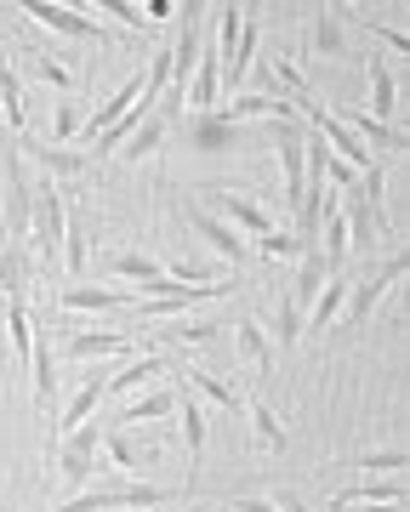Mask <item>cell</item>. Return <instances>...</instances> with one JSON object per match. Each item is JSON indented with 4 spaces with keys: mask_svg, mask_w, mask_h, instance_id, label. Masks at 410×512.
I'll return each instance as SVG.
<instances>
[{
    "mask_svg": "<svg viewBox=\"0 0 410 512\" xmlns=\"http://www.w3.org/2000/svg\"><path fill=\"white\" fill-rule=\"evenodd\" d=\"M171 490L166 484H149V478H126V484H97V490L69 495L57 512H154L166 507Z\"/></svg>",
    "mask_w": 410,
    "mask_h": 512,
    "instance_id": "1",
    "label": "cell"
},
{
    "mask_svg": "<svg viewBox=\"0 0 410 512\" xmlns=\"http://www.w3.org/2000/svg\"><path fill=\"white\" fill-rule=\"evenodd\" d=\"M92 473H103V427L86 421V427H75V433L57 439V484L69 495H80Z\"/></svg>",
    "mask_w": 410,
    "mask_h": 512,
    "instance_id": "2",
    "label": "cell"
},
{
    "mask_svg": "<svg viewBox=\"0 0 410 512\" xmlns=\"http://www.w3.org/2000/svg\"><path fill=\"white\" fill-rule=\"evenodd\" d=\"M29 211H35V177H29L23 154L12 148L6 154V200H0V234H6V245H29Z\"/></svg>",
    "mask_w": 410,
    "mask_h": 512,
    "instance_id": "3",
    "label": "cell"
},
{
    "mask_svg": "<svg viewBox=\"0 0 410 512\" xmlns=\"http://www.w3.org/2000/svg\"><path fill=\"white\" fill-rule=\"evenodd\" d=\"M183 217H188V234L200 239V245H211V251L228 262V274H240L245 262H251V245H245V234H234L223 217H211L200 200H183Z\"/></svg>",
    "mask_w": 410,
    "mask_h": 512,
    "instance_id": "4",
    "label": "cell"
},
{
    "mask_svg": "<svg viewBox=\"0 0 410 512\" xmlns=\"http://www.w3.org/2000/svg\"><path fill=\"white\" fill-rule=\"evenodd\" d=\"M18 12L29 23H40V29H57L63 40H92V46L109 40V29H103L97 18H86V12H75V6H57V0H23Z\"/></svg>",
    "mask_w": 410,
    "mask_h": 512,
    "instance_id": "5",
    "label": "cell"
},
{
    "mask_svg": "<svg viewBox=\"0 0 410 512\" xmlns=\"http://www.w3.org/2000/svg\"><path fill=\"white\" fill-rule=\"evenodd\" d=\"M211 217H223L234 234H251V239H262V234H274V217H268V205H257L251 194H240V188H211V200H200Z\"/></svg>",
    "mask_w": 410,
    "mask_h": 512,
    "instance_id": "6",
    "label": "cell"
},
{
    "mask_svg": "<svg viewBox=\"0 0 410 512\" xmlns=\"http://www.w3.org/2000/svg\"><path fill=\"white\" fill-rule=\"evenodd\" d=\"M399 279H405V256H388V262H382V268H376L371 279H365V285H359V291H348V302H342V313H348V325H365V319H371L376 313V302H382V296L393 291V285H399Z\"/></svg>",
    "mask_w": 410,
    "mask_h": 512,
    "instance_id": "7",
    "label": "cell"
},
{
    "mask_svg": "<svg viewBox=\"0 0 410 512\" xmlns=\"http://www.w3.org/2000/svg\"><path fill=\"white\" fill-rule=\"evenodd\" d=\"M63 353L75 365H97V359H131V336L126 330H69Z\"/></svg>",
    "mask_w": 410,
    "mask_h": 512,
    "instance_id": "8",
    "label": "cell"
},
{
    "mask_svg": "<svg viewBox=\"0 0 410 512\" xmlns=\"http://www.w3.org/2000/svg\"><path fill=\"white\" fill-rule=\"evenodd\" d=\"M308 52L325 57V63H348L354 46H348V29H342V6H319L314 23H308Z\"/></svg>",
    "mask_w": 410,
    "mask_h": 512,
    "instance_id": "9",
    "label": "cell"
},
{
    "mask_svg": "<svg viewBox=\"0 0 410 512\" xmlns=\"http://www.w3.org/2000/svg\"><path fill=\"white\" fill-rule=\"evenodd\" d=\"M57 308L63 313H120V308H131V291H114V285H63L57 291Z\"/></svg>",
    "mask_w": 410,
    "mask_h": 512,
    "instance_id": "10",
    "label": "cell"
},
{
    "mask_svg": "<svg viewBox=\"0 0 410 512\" xmlns=\"http://www.w3.org/2000/svg\"><path fill=\"white\" fill-rule=\"evenodd\" d=\"M103 399H109V376H103V370H92V376H86V387H80L75 399L63 404V410H57V421H52V439H63V433H75V427H86V421H92V410H97Z\"/></svg>",
    "mask_w": 410,
    "mask_h": 512,
    "instance_id": "11",
    "label": "cell"
},
{
    "mask_svg": "<svg viewBox=\"0 0 410 512\" xmlns=\"http://www.w3.org/2000/svg\"><path fill=\"white\" fill-rule=\"evenodd\" d=\"M29 285H35V251L6 245L0 251V302H29Z\"/></svg>",
    "mask_w": 410,
    "mask_h": 512,
    "instance_id": "12",
    "label": "cell"
},
{
    "mask_svg": "<svg viewBox=\"0 0 410 512\" xmlns=\"http://www.w3.org/2000/svg\"><path fill=\"white\" fill-rule=\"evenodd\" d=\"M23 154L40 165V177H52V183H75L86 177V154L80 148H57V143H23Z\"/></svg>",
    "mask_w": 410,
    "mask_h": 512,
    "instance_id": "13",
    "label": "cell"
},
{
    "mask_svg": "<svg viewBox=\"0 0 410 512\" xmlns=\"http://www.w3.org/2000/svg\"><path fill=\"white\" fill-rule=\"evenodd\" d=\"M171 416H177V427H183V450H188V461H194V467H200L205 461V439H211V421H205V404L194 399V393H177V410H171Z\"/></svg>",
    "mask_w": 410,
    "mask_h": 512,
    "instance_id": "14",
    "label": "cell"
},
{
    "mask_svg": "<svg viewBox=\"0 0 410 512\" xmlns=\"http://www.w3.org/2000/svg\"><path fill=\"white\" fill-rule=\"evenodd\" d=\"M365 74H371V120L376 126H393V114H399V80H393V69L382 63V57H365Z\"/></svg>",
    "mask_w": 410,
    "mask_h": 512,
    "instance_id": "15",
    "label": "cell"
},
{
    "mask_svg": "<svg viewBox=\"0 0 410 512\" xmlns=\"http://www.w3.org/2000/svg\"><path fill=\"white\" fill-rule=\"evenodd\" d=\"M0 126L29 131V86H23L18 69L6 63V52H0Z\"/></svg>",
    "mask_w": 410,
    "mask_h": 512,
    "instance_id": "16",
    "label": "cell"
},
{
    "mask_svg": "<svg viewBox=\"0 0 410 512\" xmlns=\"http://www.w3.org/2000/svg\"><path fill=\"white\" fill-rule=\"evenodd\" d=\"M160 376H171V359H166V353H149V359H131L126 370H114L109 393H114V399H131L137 387H154Z\"/></svg>",
    "mask_w": 410,
    "mask_h": 512,
    "instance_id": "17",
    "label": "cell"
},
{
    "mask_svg": "<svg viewBox=\"0 0 410 512\" xmlns=\"http://www.w3.org/2000/svg\"><path fill=\"white\" fill-rule=\"evenodd\" d=\"M371 501H405V478L388 473V478H359L348 490L331 495V507H371Z\"/></svg>",
    "mask_w": 410,
    "mask_h": 512,
    "instance_id": "18",
    "label": "cell"
},
{
    "mask_svg": "<svg viewBox=\"0 0 410 512\" xmlns=\"http://www.w3.org/2000/svg\"><path fill=\"white\" fill-rule=\"evenodd\" d=\"M325 279H331V268H325L319 245H302V251H297V279H291V291H285V296H291V302L308 313V302L319 296V285H325Z\"/></svg>",
    "mask_w": 410,
    "mask_h": 512,
    "instance_id": "19",
    "label": "cell"
},
{
    "mask_svg": "<svg viewBox=\"0 0 410 512\" xmlns=\"http://www.w3.org/2000/svg\"><path fill=\"white\" fill-rule=\"evenodd\" d=\"M331 114H336V120H342L348 131H354L359 143L371 148V154H376V148H382V154H393V148H405V131H399V126H376L371 114H359V109H331Z\"/></svg>",
    "mask_w": 410,
    "mask_h": 512,
    "instance_id": "20",
    "label": "cell"
},
{
    "mask_svg": "<svg viewBox=\"0 0 410 512\" xmlns=\"http://www.w3.org/2000/svg\"><path fill=\"white\" fill-rule=\"evenodd\" d=\"M29 376H35V404L52 410L57 404V365H52V336L35 325V348H29Z\"/></svg>",
    "mask_w": 410,
    "mask_h": 512,
    "instance_id": "21",
    "label": "cell"
},
{
    "mask_svg": "<svg viewBox=\"0 0 410 512\" xmlns=\"http://www.w3.org/2000/svg\"><path fill=\"white\" fill-rule=\"evenodd\" d=\"M103 461L109 467H120L126 478H137L143 467L154 461V450H143V444H131V433L126 427H103Z\"/></svg>",
    "mask_w": 410,
    "mask_h": 512,
    "instance_id": "22",
    "label": "cell"
},
{
    "mask_svg": "<svg viewBox=\"0 0 410 512\" xmlns=\"http://www.w3.org/2000/svg\"><path fill=\"white\" fill-rule=\"evenodd\" d=\"M166 137H171V120H166V114H149V120H143V126L131 131L126 143H120V160H126V165L154 160V154L166 148Z\"/></svg>",
    "mask_w": 410,
    "mask_h": 512,
    "instance_id": "23",
    "label": "cell"
},
{
    "mask_svg": "<svg viewBox=\"0 0 410 512\" xmlns=\"http://www.w3.org/2000/svg\"><path fill=\"white\" fill-rule=\"evenodd\" d=\"M23 69H29V80H35V86H52L57 97H75V80H80V74L69 69L57 52H29V57H23Z\"/></svg>",
    "mask_w": 410,
    "mask_h": 512,
    "instance_id": "24",
    "label": "cell"
},
{
    "mask_svg": "<svg viewBox=\"0 0 410 512\" xmlns=\"http://www.w3.org/2000/svg\"><path fill=\"white\" fill-rule=\"evenodd\" d=\"M342 302H348V279H325L319 285V296L308 302V313H302V330H331V319L342 313Z\"/></svg>",
    "mask_w": 410,
    "mask_h": 512,
    "instance_id": "25",
    "label": "cell"
},
{
    "mask_svg": "<svg viewBox=\"0 0 410 512\" xmlns=\"http://www.w3.org/2000/svg\"><path fill=\"white\" fill-rule=\"evenodd\" d=\"M194 148H205V154H228V148H245V131L228 126L223 114H200V120H194Z\"/></svg>",
    "mask_w": 410,
    "mask_h": 512,
    "instance_id": "26",
    "label": "cell"
},
{
    "mask_svg": "<svg viewBox=\"0 0 410 512\" xmlns=\"http://www.w3.org/2000/svg\"><path fill=\"white\" fill-rule=\"evenodd\" d=\"M245 416H251V433H257V444L262 450H268V456H285V427H280V416H274V410H268V399H251L245 404Z\"/></svg>",
    "mask_w": 410,
    "mask_h": 512,
    "instance_id": "27",
    "label": "cell"
},
{
    "mask_svg": "<svg viewBox=\"0 0 410 512\" xmlns=\"http://www.w3.org/2000/svg\"><path fill=\"white\" fill-rule=\"evenodd\" d=\"M234 348H240L245 365H257L262 376H268V365H274V348H268V336H262L257 319H234Z\"/></svg>",
    "mask_w": 410,
    "mask_h": 512,
    "instance_id": "28",
    "label": "cell"
},
{
    "mask_svg": "<svg viewBox=\"0 0 410 512\" xmlns=\"http://www.w3.org/2000/svg\"><path fill=\"white\" fill-rule=\"evenodd\" d=\"M86 256H92V239H86V222L69 211V228H63V268H69V285L86 279Z\"/></svg>",
    "mask_w": 410,
    "mask_h": 512,
    "instance_id": "29",
    "label": "cell"
},
{
    "mask_svg": "<svg viewBox=\"0 0 410 512\" xmlns=\"http://www.w3.org/2000/svg\"><path fill=\"white\" fill-rule=\"evenodd\" d=\"M103 268H109V279H131V291H137V285H149L154 274H166V268H160L154 256H143V251H114Z\"/></svg>",
    "mask_w": 410,
    "mask_h": 512,
    "instance_id": "30",
    "label": "cell"
},
{
    "mask_svg": "<svg viewBox=\"0 0 410 512\" xmlns=\"http://www.w3.org/2000/svg\"><path fill=\"white\" fill-rule=\"evenodd\" d=\"M177 410V387H149L143 399H126V410H120V421H160Z\"/></svg>",
    "mask_w": 410,
    "mask_h": 512,
    "instance_id": "31",
    "label": "cell"
},
{
    "mask_svg": "<svg viewBox=\"0 0 410 512\" xmlns=\"http://www.w3.org/2000/svg\"><path fill=\"white\" fill-rule=\"evenodd\" d=\"M6 330H12V353L18 359H29V348H35V313H29V302H6Z\"/></svg>",
    "mask_w": 410,
    "mask_h": 512,
    "instance_id": "32",
    "label": "cell"
},
{
    "mask_svg": "<svg viewBox=\"0 0 410 512\" xmlns=\"http://www.w3.org/2000/svg\"><path fill=\"white\" fill-rule=\"evenodd\" d=\"M348 467H354L359 478H388V473H399V467H405V450H359Z\"/></svg>",
    "mask_w": 410,
    "mask_h": 512,
    "instance_id": "33",
    "label": "cell"
},
{
    "mask_svg": "<svg viewBox=\"0 0 410 512\" xmlns=\"http://www.w3.org/2000/svg\"><path fill=\"white\" fill-rule=\"evenodd\" d=\"M302 336H308V330H302V308L291 296H280V308H274V342H280V348H297Z\"/></svg>",
    "mask_w": 410,
    "mask_h": 512,
    "instance_id": "34",
    "label": "cell"
},
{
    "mask_svg": "<svg viewBox=\"0 0 410 512\" xmlns=\"http://www.w3.org/2000/svg\"><path fill=\"white\" fill-rule=\"evenodd\" d=\"M75 137H80V103H75V97H57V109H52V143L69 148Z\"/></svg>",
    "mask_w": 410,
    "mask_h": 512,
    "instance_id": "35",
    "label": "cell"
},
{
    "mask_svg": "<svg viewBox=\"0 0 410 512\" xmlns=\"http://www.w3.org/2000/svg\"><path fill=\"white\" fill-rule=\"evenodd\" d=\"M240 23H245V6H223V12H217V35H211V52H217V57L234 52V40H240Z\"/></svg>",
    "mask_w": 410,
    "mask_h": 512,
    "instance_id": "36",
    "label": "cell"
},
{
    "mask_svg": "<svg viewBox=\"0 0 410 512\" xmlns=\"http://www.w3.org/2000/svg\"><path fill=\"white\" fill-rule=\"evenodd\" d=\"M166 274L183 279V285H211V279H217V268H211V262H200V256H177Z\"/></svg>",
    "mask_w": 410,
    "mask_h": 512,
    "instance_id": "37",
    "label": "cell"
},
{
    "mask_svg": "<svg viewBox=\"0 0 410 512\" xmlns=\"http://www.w3.org/2000/svg\"><path fill=\"white\" fill-rule=\"evenodd\" d=\"M92 12H109V18L120 23V29H131V35H143V29H149V23H143V6H126V0H97Z\"/></svg>",
    "mask_w": 410,
    "mask_h": 512,
    "instance_id": "38",
    "label": "cell"
},
{
    "mask_svg": "<svg viewBox=\"0 0 410 512\" xmlns=\"http://www.w3.org/2000/svg\"><path fill=\"white\" fill-rule=\"evenodd\" d=\"M297 251H302V245H297V234H280V228L257 239V256H268V262H280V256H297Z\"/></svg>",
    "mask_w": 410,
    "mask_h": 512,
    "instance_id": "39",
    "label": "cell"
},
{
    "mask_svg": "<svg viewBox=\"0 0 410 512\" xmlns=\"http://www.w3.org/2000/svg\"><path fill=\"white\" fill-rule=\"evenodd\" d=\"M359 29H365V35H376L382 46H393L399 57H410V35H405V29H388V23H376V18H365Z\"/></svg>",
    "mask_w": 410,
    "mask_h": 512,
    "instance_id": "40",
    "label": "cell"
},
{
    "mask_svg": "<svg viewBox=\"0 0 410 512\" xmlns=\"http://www.w3.org/2000/svg\"><path fill=\"white\" fill-rule=\"evenodd\" d=\"M228 512H280V507H274L268 495H240V501H234Z\"/></svg>",
    "mask_w": 410,
    "mask_h": 512,
    "instance_id": "41",
    "label": "cell"
},
{
    "mask_svg": "<svg viewBox=\"0 0 410 512\" xmlns=\"http://www.w3.org/2000/svg\"><path fill=\"white\" fill-rule=\"evenodd\" d=\"M268 501H274L280 512H308V501H302V495H291V490H274Z\"/></svg>",
    "mask_w": 410,
    "mask_h": 512,
    "instance_id": "42",
    "label": "cell"
},
{
    "mask_svg": "<svg viewBox=\"0 0 410 512\" xmlns=\"http://www.w3.org/2000/svg\"><path fill=\"white\" fill-rule=\"evenodd\" d=\"M359 512H405V501H371V507H359Z\"/></svg>",
    "mask_w": 410,
    "mask_h": 512,
    "instance_id": "43",
    "label": "cell"
},
{
    "mask_svg": "<svg viewBox=\"0 0 410 512\" xmlns=\"http://www.w3.org/2000/svg\"><path fill=\"white\" fill-rule=\"evenodd\" d=\"M0 313H6V302H0Z\"/></svg>",
    "mask_w": 410,
    "mask_h": 512,
    "instance_id": "44",
    "label": "cell"
}]
</instances>
